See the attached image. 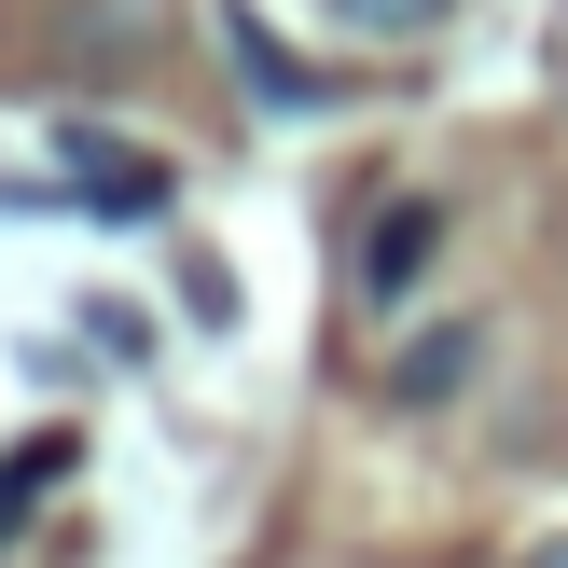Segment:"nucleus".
Segmentation results:
<instances>
[{"mask_svg":"<svg viewBox=\"0 0 568 568\" xmlns=\"http://www.w3.org/2000/svg\"><path fill=\"white\" fill-rule=\"evenodd\" d=\"M55 471H70V444H14V458H0V541H14V514H28V486H55Z\"/></svg>","mask_w":568,"mask_h":568,"instance_id":"nucleus-3","label":"nucleus"},{"mask_svg":"<svg viewBox=\"0 0 568 568\" xmlns=\"http://www.w3.org/2000/svg\"><path fill=\"white\" fill-rule=\"evenodd\" d=\"M333 14H347V28H375V42H403V28H430L444 0H333Z\"/></svg>","mask_w":568,"mask_h":568,"instance_id":"nucleus-4","label":"nucleus"},{"mask_svg":"<svg viewBox=\"0 0 568 568\" xmlns=\"http://www.w3.org/2000/svg\"><path fill=\"white\" fill-rule=\"evenodd\" d=\"M70 166H83V209H111V222H153L166 209V166L125 153V139H70Z\"/></svg>","mask_w":568,"mask_h":568,"instance_id":"nucleus-2","label":"nucleus"},{"mask_svg":"<svg viewBox=\"0 0 568 568\" xmlns=\"http://www.w3.org/2000/svg\"><path fill=\"white\" fill-rule=\"evenodd\" d=\"M541 568H568V541H541Z\"/></svg>","mask_w":568,"mask_h":568,"instance_id":"nucleus-5","label":"nucleus"},{"mask_svg":"<svg viewBox=\"0 0 568 568\" xmlns=\"http://www.w3.org/2000/svg\"><path fill=\"white\" fill-rule=\"evenodd\" d=\"M430 250H444V209H430V194H403V209L375 222V250H361V292H375V305H403L416 277H430Z\"/></svg>","mask_w":568,"mask_h":568,"instance_id":"nucleus-1","label":"nucleus"}]
</instances>
